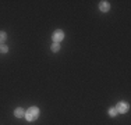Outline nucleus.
Masks as SVG:
<instances>
[{
    "label": "nucleus",
    "instance_id": "obj_1",
    "mask_svg": "<svg viewBox=\"0 0 131 125\" xmlns=\"http://www.w3.org/2000/svg\"><path fill=\"white\" fill-rule=\"evenodd\" d=\"M38 117H39V108L38 107H29L25 111V118H27V121H29V122L35 121Z\"/></svg>",
    "mask_w": 131,
    "mask_h": 125
},
{
    "label": "nucleus",
    "instance_id": "obj_2",
    "mask_svg": "<svg viewBox=\"0 0 131 125\" xmlns=\"http://www.w3.org/2000/svg\"><path fill=\"white\" fill-rule=\"evenodd\" d=\"M52 39H53V43H59V42H61V40L64 39V32H63L61 29L54 31V32H53V35H52Z\"/></svg>",
    "mask_w": 131,
    "mask_h": 125
},
{
    "label": "nucleus",
    "instance_id": "obj_3",
    "mask_svg": "<svg viewBox=\"0 0 131 125\" xmlns=\"http://www.w3.org/2000/svg\"><path fill=\"white\" fill-rule=\"evenodd\" d=\"M116 110H117V112L124 114V112H127V111L130 110V106H128V103H126V102H120V103H117Z\"/></svg>",
    "mask_w": 131,
    "mask_h": 125
},
{
    "label": "nucleus",
    "instance_id": "obj_4",
    "mask_svg": "<svg viewBox=\"0 0 131 125\" xmlns=\"http://www.w3.org/2000/svg\"><path fill=\"white\" fill-rule=\"evenodd\" d=\"M99 8H101V11L107 12L109 10H110V4H109L107 2H101V4H99Z\"/></svg>",
    "mask_w": 131,
    "mask_h": 125
},
{
    "label": "nucleus",
    "instance_id": "obj_5",
    "mask_svg": "<svg viewBox=\"0 0 131 125\" xmlns=\"http://www.w3.org/2000/svg\"><path fill=\"white\" fill-rule=\"evenodd\" d=\"M14 115H15L17 118H23V117H25V111H24L21 107H18V108H15Z\"/></svg>",
    "mask_w": 131,
    "mask_h": 125
},
{
    "label": "nucleus",
    "instance_id": "obj_6",
    "mask_svg": "<svg viewBox=\"0 0 131 125\" xmlns=\"http://www.w3.org/2000/svg\"><path fill=\"white\" fill-rule=\"evenodd\" d=\"M109 115H110V117H116V115H117V110H116V107L109 108Z\"/></svg>",
    "mask_w": 131,
    "mask_h": 125
},
{
    "label": "nucleus",
    "instance_id": "obj_7",
    "mask_svg": "<svg viewBox=\"0 0 131 125\" xmlns=\"http://www.w3.org/2000/svg\"><path fill=\"white\" fill-rule=\"evenodd\" d=\"M59 50H60V45H59V43H53L52 45V52H59Z\"/></svg>",
    "mask_w": 131,
    "mask_h": 125
},
{
    "label": "nucleus",
    "instance_id": "obj_8",
    "mask_svg": "<svg viewBox=\"0 0 131 125\" xmlns=\"http://www.w3.org/2000/svg\"><path fill=\"white\" fill-rule=\"evenodd\" d=\"M6 39H7V35H6V32L0 31V42H4Z\"/></svg>",
    "mask_w": 131,
    "mask_h": 125
},
{
    "label": "nucleus",
    "instance_id": "obj_9",
    "mask_svg": "<svg viewBox=\"0 0 131 125\" xmlns=\"http://www.w3.org/2000/svg\"><path fill=\"white\" fill-rule=\"evenodd\" d=\"M0 52H2V53H7L8 52V47L6 45H2V46H0Z\"/></svg>",
    "mask_w": 131,
    "mask_h": 125
}]
</instances>
